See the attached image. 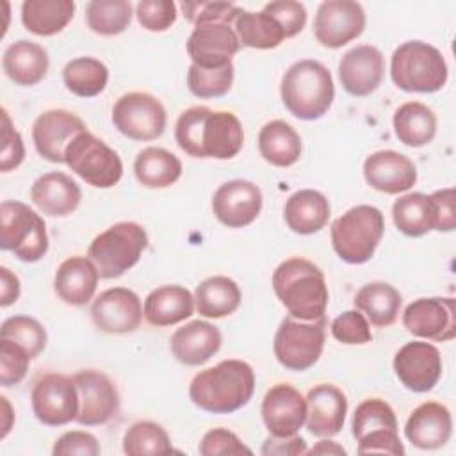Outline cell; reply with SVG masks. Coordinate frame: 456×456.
<instances>
[{
	"label": "cell",
	"mask_w": 456,
	"mask_h": 456,
	"mask_svg": "<svg viewBox=\"0 0 456 456\" xmlns=\"http://www.w3.org/2000/svg\"><path fill=\"white\" fill-rule=\"evenodd\" d=\"M175 139L189 157L226 160L242 150L244 130L235 114L196 105L178 116Z\"/></svg>",
	"instance_id": "obj_1"
},
{
	"label": "cell",
	"mask_w": 456,
	"mask_h": 456,
	"mask_svg": "<svg viewBox=\"0 0 456 456\" xmlns=\"http://www.w3.org/2000/svg\"><path fill=\"white\" fill-rule=\"evenodd\" d=\"M255 392V370L244 360H223L200 370L191 385V401L208 413H233L246 406Z\"/></svg>",
	"instance_id": "obj_2"
},
{
	"label": "cell",
	"mask_w": 456,
	"mask_h": 456,
	"mask_svg": "<svg viewBox=\"0 0 456 456\" xmlns=\"http://www.w3.org/2000/svg\"><path fill=\"white\" fill-rule=\"evenodd\" d=\"M273 289L290 317L299 321L322 319L328 306V285L324 273L314 262L292 256L273 273Z\"/></svg>",
	"instance_id": "obj_3"
},
{
	"label": "cell",
	"mask_w": 456,
	"mask_h": 456,
	"mask_svg": "<svg viewBox=\"0 0 456 456\" xmlns=\"http://www.w3.org/2000/svg\"><path fill=\"white\" fill-rule=\"evenodd\" d=\"M285 109L297 119L322 118L335 100V84L330 69L314 59H303L289 66L280 87Z\"/></svg>",
	"instance_id": "obj_4"
},
{
	"label": "cell",
	"mask_w": 456,
	"mask_h": 456,
	"mask_svg": "<svg viewBox=\"0 0 456 456\" xmlns=\"http://www.w3.org/2000/svg\"><path fill=\"white\" fill-rule=\"evenodd\" d=\"M392 82L408 93H436L449 77L447 62L438 48L424 41L399 45L390 61Z\"/></svg>",
	"instance_id": "obj_5"
},
{
	"label": "cell",
	"mask_w": 456,
	"mask_h": 456,
	"mask_svg": "<svg viewBox=\"0 0 456 456\" xmlns=\"http://www.w3.org/2000/svg\"><path fill=\"white\" fill-rule=\"evenodd\" d=\"M385 232V217L372 205H356L331 223V246L340 260L365 264L372 258Z\"/></svg>",
	"instance_id": "obj_6"
},
{
	"label": "cell",
	"mask_w": 456,
	"mask_h": 456,
	"mask_svg": "<svg viewBox=\"0 0 456 456\" xmlns=\"http://www.w3.org/2000/svg\"><path fill=\"white\" fill-rule=\"evenodd\" d=\"M148 248L146 230L134 221H121L96 235L87 256L94 262L100 278H119L132 269Z\"/></svg>",
	"instance_id": "obj_7"
},
{
	"label": "cell",
	"mask_w": 456,
	"mask_h": 456,
	"mask_svg": "<svg viewBox=\"0 0 456 456\" xmlns=\"http://www.w3.org/2000/svg\"><path fill=\"white\" fill-rule=\"evenodd\" d=\"M4 251L14 253L21 262H37L48 251V235L43 217L21 201L5 200L0 205Z\"/></svg>",
	"instance_id": "obj_8"
},
{
	"label": "cell",
	"mask_w": 456,
	"mask_h": 456,
	"mask_svg": "<svg viewBox=\"0 0 456 456\" xmlns=\"http://www.w3.org/2000/svg\"><path fill=\"white\" fill-rule=\"evenodd\" d=\"M351 431L358 444V454H404L395 411L383 399L362 401L353 413Z\"/></svg>",
	"instance_id": "obj_9"
},
{
	"label": "cell",
	"mask_w": 456,
	"mask_h": 456,
	"mask_svg": "<svg viewBox=\"0 0 456 456\" xmlns=\"http://www.w3.org/2000/svg\"><path fill=\"white\" fill-rule=\"evenodd\" d=\"M64 164L86 183L109 189L123 176L119 155L89 130L80 132L64 151Z\"/></svg>",
	"instance_id": "obj_10"
},
{
	"label": "cell",
	"mask_w": 456,
	"mask_h": 456,
	"mask_svg": "<svg viewBox=\"0 0 456 456\" xmlns=\"http://www.w3.org/2000/svg\"><path fill=\"white\" fill-rule=\"evenodd\" d=\"M324 317L317 321H299L290 315L285 317L280 322L273 340L278 363L296 372L314 367L324 349Z\"/></svg>",
	"instance_id": "obj_11"
},
{
	"label": "cell",
	"mask_w": 456,
	"mask_h": 456,
	"mask_svg": "<svg viewBox=\"0 0 456 456\" xmlns=\"http://www.w3.org/2000/svg\"><path fill=\"white\" fill-rule=\"evenodd\" d=\"M112 123L119 134L134 141H153L166 130L167 112L150 93H126L112 107Z\"/></svg>",
	"instance_id": "obj_12"
},
{
	"label": "cell",
	"mask_w": 456,
	"mask_h": 456,
	"mask_svg": "<svg viewBox=\"0 0 456 456\" xmlns=\"http://www.w3.org/2000/svg\"><path fill=\"white\" fill-rule=\"evenodd\" d=\"M32 411L45 426H64L77 420L78 415V392L73 378L64 374L41 376L30 394Z\"/></svg>",
	"instance_id": "obj_13"
},
{
	"label": "cell",
	"mask_w": 456,
	"mask_h": 456,
	"mask_svg": "<svg viewBox=\"0 0 456 456\" xmlns=\"http://www.w3.org/2000/svg\"><path fill=\"white\" fill-rule=\"evenodd\" d=\"M365 11L353 0H326L314 20L315 39L326 48H340L360 37L365 28Z\"/></svg>",
	"instance_id": "obj_14"
},
{
	"label": "cell",
	"mask_w": 456,
	"mask_h": 456,
	"mask_svg": "<svg viewBox=\"0 0 456 456\" xmlns=\"http://www.w3.org/2000/svg\"><path fill=\"white\" fill-rule=\"evenodd\" d=\"M185 48L192 64L201 68H221L232 62L240 43L232 21L212 20L194 25Z\"/></svg>",
	"instance_id": "obj_15"
},
{
	"label": "cell",
	"mask_w": 456,
	"mask_h": 456,
	"mask_svg": "<svg viewBox=\"0 0 456 456\" xmlns=\"http://www.w3.org/2000/svg\"><path fill=\"white\" fill-rule=\"evenodd\" d=\"M454 297H419L403 314L408 333L419 338L447 342L456 337Z\"/></svg>",
	"instance_id": "obj_16"
},
{
	"label": "cell",
	"mask_w": 456,
	"mask_h": 456,
	"mask_svg": "<svg viewBox=\"0 0 456 456\" xmlns=\"http://www.w3.org/2000/svg\"><path fill=\"white\" fill-rule=\"evenodd\" d=\"M78 392L80 426H102L112 419L119 408V394L110 378L100 370L86 369L73 376Z\"/></svg>",
	"instance_id": "obj_17"
},
{
	"label": "cell",
	"mask_w": 456,
	"mask_h": 456,
	"mask_svg": "<svg viewBox=\"0 0 456 456\" xmlns=\"http://www.w3.org/2000/svg\"><path fill=\"white\" fill-rule=\"evenodd\" d=\"M394 372L408 390L429 392L442 376V354L429 342H408L394 356Z\"/></svg>",
	"instance_id": "obj_18"
},
{
	"label": "cell",
	"mask_w": 456,
	"mask_h": 456,
	"mask_svg": "<svg viewBox=\"0 0 456 456\" xmlns=\"http://www.w3.org/2000/svg\"><path fill=\"white\" fill-rule=\"evenodd\" d=\"M91 319L105 333H132L141 326L142 305L134 290L112 287L93 301Z\"/></svg>",
	"instance_id": "obj_19"
},
{
	"label": "cell",
	"mask_w": 456,
	"mask_h": 456,
	"mask_svg": "<svg viewBox=\"0 0 456 456\" xmlns=\"http://www.w3.org/2000/svg\"><path fill=\"white\" fill-rule=\"evenodd\" d=\"M260 411L271 436H292L306 422V397L292 385L278 383L265 392Z\"/></svg>",
	"instance_id": "obj_20"
},
{
	"label": "cell",
	"mask_w": 456,
	"mask_h": 456,
	"mask_svg": "<svg viewBox=\"0 0 456 456\" xmlns=\"http://www.w3.org/2000/svg\"><path fill=\"white\" fill-rule=\"evenodd\" d=\"M212 210L224 226L244 228L251 224L262 210V191L249 180L224 182L212 196Z\"/></svg>",
	"instance_id": "obj_21"
},
{
	"label": "cell",
	"mask_w": 456,
	"mask_h": 456,
	"mask_svg": "<svg viewBox=\"0 0 456 456\" xmlns=\"http://www.w3.org/2000/svg\"><path fill=\"white\" fill-rule=\"evenodd\" d=\"M87 130L84 121L69 110L52 109L37 116L32 125V141L36 151L48 162H64V151L68 144Z\"/></svg>",
	"instance_id": "obj_22"
},
{
	"label": "cell",
	"mask_w": 456,
	"mask_h": 456,
	"mask_svg": "<svg viewBox=\"0 0 456 456\" xmlns=\"http://www.w3.org/2000/svg\"><path fill=\"white\" fill-rule=\"evenodd\" d=\"M385 77L383 53L372 45H358L344 53L338 62V78L351 96H369Z\"/></svg>",
	"instance_id": "obj_23"
},
{
	"label": "cell",
	"mask_w": 456,
	"mask_h": 456,
	"mask_svg": "<svg viewBox=\"0 0 456 456\" xmlns=\"http://www.w3.org/2000/svg\"><path fill=\"white\" fill-rule=\"evenodd\" d=\"M363 178L379 192L399 194L415 185L417 167L406 155L394 150H381L365 159Z\"/></svg>",
	"instance_id": "obj_24"
},
{
	"label": "cell",
	"mask_w": 456,
	"mask_h": 456,
	"mask_svg": "<svg viewBox=\"0 0 456 456\" xmlns=\"http://www.w3.org/2000/svg\"><path fill=\"white\" fill-rule=\"evenodd\" d=\"M452 435V417L447 406L436 401L419 404L404 426L406 440L424 451L444 447Z\"/></svg>",
	"instance_id": "obj_25"
},
{
	"label": "cell",
	"mask_w": 456,
	"mask_h": 456,
	"mask_svg": "<svg viewBox=\"0 0 456 456\" xmlns=\"http://www.w3.org/2000/svg\"><path fill=\"white\" fill-rule=\"evenodd\" d=\"M306 428L315 436H333L344 428L347 413L346 394L330 383L315 385L306 394Z\"/></svg>",
	"instance_id": "obj_26"
},
{
	"label": "cell",
	"mask_w": 456,
	"mask_h": 456,
	"mask_svg": "<svg viewBox=\"0 0 456 456\" xmlns=\"http://www.w3.org/2000/svg\"><path fill=\"white\" fill-rule=\"evenodd\" d=\"M221 342V331L214 324L198 319L178 328L169 338V347L180 363L198 367L219 351Z\"/></svg>",
	"instance_id": "obj_27"
},
{
	"label": "cell",
	"mask_w": 456,
	"mask_h": 456,
	"mask_svg": "<svg viewBox=\"0 0 456 456\" xmlns=\"http://www.w3.org/2000/svg\"><path fill=\"white\" fill-rule=\"evenodd\" d=\"M30 200L43 214L64 217L78 207L82 191L71 176L61 171H50L32 183Z\"/></svg>",
	"instance_id": "obj_28"
},
{
	"label": "cell",
	"mask_w": 456,
	"mask_h": 456,
	"mask_svg": "<svg viewBox=\"0 0 456 456\" xmlns=\"http://www.w3.org/2000/svg\"><path fill=\"white\" fill-rule=\"evenodd\" d=\"M100 273L89 256L75 255L66 258L55 271L53 289L57 296L73 306L89 303L96 292Z\"/></svg>",
	"instance_id": "obj_29"
},
{
	"label": "cell",
	"mask_w": 456,
	"mask_h": 456,
	"mask_svg": "<svg viewBox=\"0 0 456 456\" xmlns=\"http://www.w3.org/2000/svg\"><path fill=\"white\" fill-rule=\"evenodd\" d=\"M194 308V296L185 287L162 285L146 296L142 314L150 324L166 328L189 319Z\"/></svg>",
	"instance_id": "obj_30"
},
{
	"label": "cell",
	"mask_w": 456,
	"mask_h": 456,
	"mask_svg": "<svg viewBox=\"0 0 456 456\" xmlns=\"http://www.w3.org/2000/svg\"><path fill=\"white\" fill-rule=\"evenodd\" d=\"M48 52L28 39H20L9 45L2 57V68L5 75L18 86H36L48 71Z\"/></svg>",
	"instance_id": "obj_31"
},
{
	"label": "cell",
	"mask_w": 456,
	"mask_h": 456,
	"mask_svg": "<svg viewBox=\"0 0 456 456\" xmlns=\"http://www.w3.org/2000/svg\"><path fill=\"white\" fill-rule=\"evenodd\" d=\"M328 198L314 189H301L285 201L283 216L287 226L299 235H312L322 230L330 219Z\"/></svg>",
	"instance_id": "obj_32"
},
{
	"label": "cell",
	"mask_w": 456,
	"mask_h": 456,
	"mask_svg": "<svg viewBox=\"0 0 456 456\" xmlns=\"http://www.w3.org/2000/svg\"><path fill=\"white\" fill-rule=\"evenodd\" d=\"M258 151L276 167H290L301 157V137L283 119H273L260 128Z\"/></svg>",
	"instance_id": "obj_33"
},
{
	"label": "cell",
	"mask_w": 456,
	"mask_h": 456,
	"mask_svg": "<svg viewBox=\"0 0 456 456\" xmlns=\"http://www.w3.org/2000/svg\"><path fill=\"white\" fill-rule=\"evenodd\" d=\"M392 125L399 142L411 148L426 146L436 135V116L420 102H406L399 105L394 112Z\"/></svg>",
	"instance_id": "obj_34"
},
{
	"label": "cell",
	"mask_w": 456,
	"mask_h": 456,
	"mask_svg": "<svg viewBox=\"0 0 456 456\" xmlns=\"http://www.w3.org/2000/svg\"><path fill=\"white\" fill-rule=\"evenodd\" d=\"M240 299L239 285L228 276H210L194 290V306L207 319H221L233 314Z\"/></svg>",
	"instance_id": "obj_35"
},
{
	"label": "cell",
	"mask_w": 456,
	"mask_h": 456,
	"mask_svg": "<svg viewBox=\"0 0 456 456\" xmlns=\"http://www.w3.org/2000/svg\"><path fill=\"white\" fill-rule=\"evenodd\" d=\"M354 306L376 328H387L395 322L403 297L399 290L385 281H372L363 285L354 296Z\"/></svg>",
	"instance_id": "obj_36"
},
{
	"label": "cell",
	"mask_w": 456,
	"mask_h": 456,
	"mask_svg": "<svg viewBox=\"0 0 456 456\" xmlns=\"http://www.w3.org/2000/svg\"><path fill=\"white\" fill-rule=\"evenodd\" d=\"M75 2L71 0H25L21 4V23L36 36L59 34L71 20Z\"/></svg>",
	"instance_id": "obj_37"
},
{
	"label": "cell",
	"mask_w": 456,
	"mask_h": 456,
	"mask_svg": "<svg viewBox=\"0 0 456 456\" xmlns=\"http://www.w3.org/2000/svg\"><path fill=\"white\" fill-rule=\"evenodd\" d=\"M134 173L141 185L150 189H164L178 182L182 176L180 159L157 146H148L141 150L134 160Z\"/></svg>",
	"instance_id": "obj_38"
},
{
	"label": "cell",
	"mask_w": 456,
	"mask_h": 456,
	"mask_svg": "<svg viewBox=\"0 0 456 456\" xmlns=\"http://www.w3.org/2000/svg\"><path fill=\"white\" fill-rule=\"evenodd\" d=\"M392 219L397 230L408 237L426 235L435 230V203L424 192H408L394 201Z\"/></svg>",
	"instance_id": "obj_39"
},
{
	"label": "cell",
	"mask_w": 456,
	"mask_h": 456,
	"mask_svg": "<svg viewBox=\"0 0 456 456\" xmlns=\"http://www.w3.org/2000/svg\"><path fill=\"white\" fill-rule=\"evenodd\" d=\"M232 27L239 37L240 46L248 48L271 50L280 46V43L285 39L281 27L265 11L251 12L239 7Z\"/></svg>",
	"instance_id": "obj_40"
},
{
	"label": "cell",
	"mask_w": 456,
	"mask_h": 456,
	"mask_svg": "<svg viewBox=\"0 0 456 456\" xmlns=\"http://www.w3.org/2000/svg\"><path fill=\"white\" fill-rule=\"evenodd\" d=\"M62 80L69 93L80 98H93L107 87L109 69L100 59L77 57L64 66Z\"/></svg>",
	"instance_id": "obj_41"
},
{
	"label": "cell",
	"mask_w": 456,
	"mask_h": 456,
	"mask_svg": "<svg viewBox=\"0 0 456 456\" xmlns=\"http://www.w3.org/2000/svg\"><path fill=\"white\" fill-rule=\"evenodd\" d=\"M173 451L167 431L157 422L139 420L125 431L123 452L128 456H162Z\"/></svg>",
	"instance_id": "obj_42"
},
{
	"label": "cell",
	"mask_w": 456,
	"mask_h": 456,
	"mask_svg": "<svg viewBox=\"0 0 456 456\" xmlns=\"http://www.w3.org/2000/svg\"><path fill=\"white\" fill-rule=\"evenodd\" d=\"M87 27L100 36H118L132 21V4L128 0H93L86 5Z\"/></svg>",
	"instance_id": "obj_43"
},
{
	"label": "cell",
	"mask_w": 456,
	"mask_h": 456,
	"mask_svg": "<svg viewBox=\"0 0 456 456\" xmlns=\"http://www.w3.org/2000/svg\"><path fill=\"white\" fill-rule=\"evenodd\" d=\"M233 75L235 68L232 62L221 68H201L191 64L187 71V87L196 98H219L230 91Z\"/></svg>",
	"instance_id": "obj_44"
},
{
	"label": "cell",
	"mask_w": 456,
	"mask_h": 456,
	"mask_svg": "<svg viewBox=\"0 0 456 456\" xmlns=\"http://www.w3.org/2000/svg\"><path fill=\"white\" fill-rule=\"evenodd\" d=\"M0 338H9L20 344L30 358H36L46 346V330L34 317L14 315L2 322Z\"/></svg>",
	"instance_id": "obj_45"
},
{
	"label": "cell",
	"mask_w": 456,
	"mask_h": 456,
	"mask_svg": "<svg viewBox=\"0 0 456 456\" xmlns=\"http://www.w3.org/2000/svg\"><path fill=\"white\" fill-rule=\"evenodd\" d=\"M30 356L16 342L0 338V383L2 387L18 385L28 370Z\"/></svg>",
	"instance_id": "obj_46"
},
{
	"label": "cell",
	"mask_w": 456,
	"mask_h": 456,
	"mask_svg": "<svg viewBox=\"0 0 456 456\" xmlns=\"http://www.w3.org/2000/svg\"><path fill=\"white\" fill-rule=\"evenodd\" d=\"M331 335L342 344L362 346L372 340L369 321L360 310H347L333 319Z\"/></svg>",
	"instance_id": "obj_47"
},
{
	"label": "cell",
	"mask_w": 456,
	"mask_h": 456,
	"mask_svg": "<svg viewBox=\"0 0 456 456\" xmlns=\"http://www.w3.org/2000/svg\"><path fill=\"white\" fill-rule=\"evenodd\" d=\"M135 16L142 28L164 32L176 21V4L171 0H141L135 5Z\"/></svg>",
	"instance_id": "obj_48"
},
{
	"label": "cell",
	"mask_w": 456,
	"mask_h": 456,
	"mask_svg": "<svg viewBox=\"0 0 456 456\" xmlns=\"http://www.w3.org/2000/svg\"><path fill=\"white\" fill-rule=\"evenodd\" d=\"M198 451L203 456H239L253 452L233 431L224 428H214L207 431L198 445Z\"/></svg>",
	"instance_id": "obj_49"
},
{
	"label": "cell",
	"mask_w": 456,
	"mask_h": 456,
	"mask_svg": "<svg viewBox=\"0 0 456 456\" xmlns=\"http://www.w3.org/2000/svg\"><path fill=\"white\" fill-rule=\"evenodd\" d=\"M262 11H265L269 16L274 18V21L283 30L285 39L297 36L306 25V9L301 2H294V0L269 2L264 5Z\"/></svg>",
	"instance_id": "obj_50"
},
{
	"label": "cell",
	"mask_w": 456,
	"mask_h": 456,
	"mask_svg": "<svg viewBox=\"0 0 456 456\" xmlns=\"http://www.w3.org/2000/svg\"><path fill=\"white\" fill-rule=\"evenodd\" d=\"M25 159V146L21 134L12 126L5 109H2V150H0V171L7 173L16 169Z\"/></svg>",
	"instance_id": "obj_51"
},
{
	"label": "cell",
	"mask_w": 456,
	"mask_h": 456,
	"mask_svg": "<svg viewBox=\"0 0 456 456\" xmlns=\"http://www.w3.org/2000/svg\"><path fill=\"white\" fill-rule=\"evenodd\" d=\"M183 16L192 25L212 21V20H226L233 21L239 7L232 2H182L180 4Z\"/></svg>",
	"instance_id": "obj_52"
},
{
	"label": "cell",
	"mask_w": 456,
	"mask_h": 456,
	"mask_svg": "<svg viewBox=\"0 0 456 456\" xmlns=\"http://www.w3.org/2000/svg\"><path fill=\"white\" fill-rule=\"evenodd\" d=\"M52 454L53 456H98L100 454V444L96 440L94 435L87 433V431H68L64 435H61L53 447H52Z\"/></svg>",
	"instance_id": "obj_53"
},
{
	"label": "cell",
	"mask_w": 456,
	"mask_h": 456,
	"mask_svg": "<svg viewBox=\"0 0 456 456\" xmlns=\"http://www.w3.org/2000/svg\"><path fill=\"white\" fill-rule=\"evenodd\" d=\"M435 203L436 223L435 230L438 232H452L456 228V216H454V189L445 187L429 194Z\"/></svg>",
	"instance_id": "obj_54"
},
{
	"label": "cell",
	"mask_w": 456,
	"mask_h": 456,
	"mask_svg": "<svg viewBox=\"0 0 456 456\" xmlns=\"http://www.w3.org/2000/svg\"><path fill=\"white\" fill-rule=\"evenodd\" d=\"M308 449H306V442L305 438L297 436V435H292V436H283V438H278V436H271L264 442L260 452L264 456H299V454H305Z\"/></svg>",
	"instance_id": "obj_55"
},
{
	"label": "cell",
	"mask_w": 456,
	"mask_h": 456,
	"mask_svg": "<svg viewBox=\"0 0 456 456\" xmlns=\"http://www.w3.org/2000/svg\"><path fill=\"white\" fill-rule=\"evenodd\" d=\"M18 297H20V280L11 269L2 265L0 267V306L5 308L16 303Z\"/></svg>",
	"instance_id": "obj_56"
},
{
	"label": "cell",
	"mask_w": 456,
	"mask_h": 456,
	"mask_svg": "<svg viewBox=\"0 0 456 456\" xmlns=\"http://www.w3.org/2000/svg\"><path fill=\"white\" fill-rule=\"evenodd\" d=\"M305 454H342L344 456L346 449L331 440H321V442H317V445H314Z\"/></svg>",
	"instance_id": "obj_57"
},
{
	"label": "cell",
	"mask_w": 456,
	"mask_h": 456,
	"mask_svg": "<svg viewBox=\"0 0 456 456\" xmlns=\"http://www.w3.org/2000/svg\"><path fill=\"white\" fill-rule=\"evenodd\" d=\"M0 403H2V433H0V438L4 440L7 436V433L11 431V428H12L14 413H12V408H11L5 395H0Z\"/></svg>",
	"instance_id": "obj_58"
}]
</instances>
